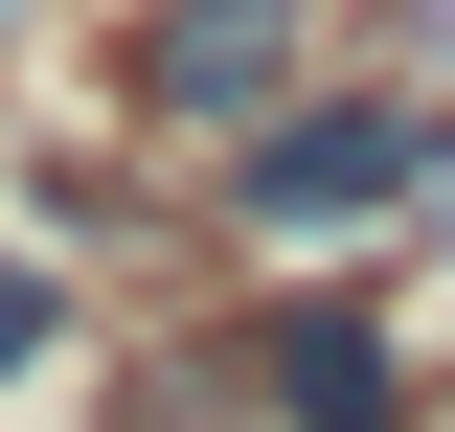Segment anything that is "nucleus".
Masks as SVG:
<instances>
[{"label": "nucleus", "mask_w": 455, "mask_h": 432, "mask_svg": "<svg viewBox=\"0 0 455 432\" xmlns=\"http://www.w3.org/2000/svg\"><path fill=\"white\" fill-rule=\"evenodd\" d=\"M433 137H455L433 92H341L319 68V92H274L228 137V228H251V251H364V228L433 205Z\"/></svg>", "instance_id": "f257e3e1"}, {"label": "nucleus", "mask_w": 455, "mask_h": 432, "mask_svg": "<svg viewBox=\"0 0 455 432\" xmlns=\"http://www.w3.org/2000/svg\"><path fill=\"white\" fill-rule=\"evenodd\" d=\"M114 92L160 114V137H251L274 92H319V0H160L114 46Z\"/></svg>", "instance_id": "f03ea898"}, {"label": "nucleus", "mask_w": 455, "mask_h": 432, "mask_svg": "<svg viewBox=\"0 0 455 432\" xmlns=\"http://www.w3.org/2000/svg\"><path fill=\"white\" fill-rule=\"evenodd\" d=\"M228 364H251V387H228L251 432H410V410H433V364H410L364 296H274V319L228 341Z\"/></svg>", "instance_id": "7ed1b4c3"}, {"label": "nucleus", "mask_w": 455, "mask_h": 432, "mask_svg": "<svg viewBox=\"0 0 455 432\" xmlns=\"http://www.w3.org/2000/svg\"><path fill=\"white\" fill-rule=\"evenodd\" d=\"M23 364H68V273L46 251H0V387H23Z\"/></svg>", "instance_id": "20e7f679"}, {"label": "nucleus", "mask_w": 455, "mask_h": 432, "mask_svg": "<svg viewBox=\"0 0 455 432\" xmlns=\"http://www.w3.org/2000/svg\"><path fill=\"white\" fill-rule=\"evenodd\" d=\"M433 228H455V137H433Z\"/></svg>", "instance_id": "39448f33"}]
</instances>
